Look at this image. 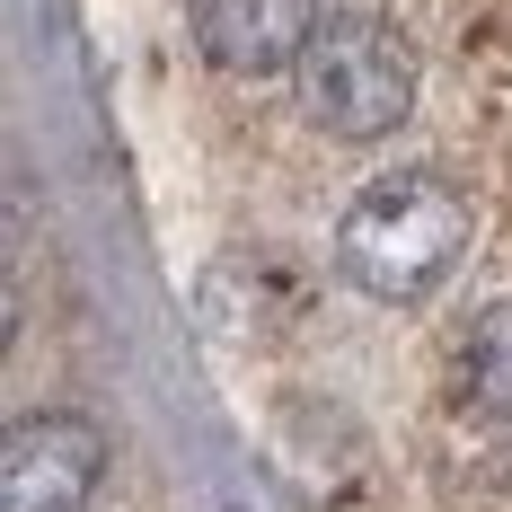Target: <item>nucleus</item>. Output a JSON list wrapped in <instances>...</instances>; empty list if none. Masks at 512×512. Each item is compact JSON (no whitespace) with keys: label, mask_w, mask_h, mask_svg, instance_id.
<instances>
[{"label":"nucleus","mask_w":512,"mask_h":512,"mask_svg":"<svg viewBox=\"0 0 512 512\" xmlns=\"http://www.w3.org/2000/svg\"><path fill=\"white\" fill-rule=\"evenodd\" d=\"M460 256H468V204L442 177H389V186L354 195V212L336 221V265L354 274V292L398 309L433 301Z\"/></svg>","instance_id":"obj_1"},{"label":"nucleus","mask_w":512,"mask_h":512,"mask_svg":"<svg viewBox=\"0 0 512 512\" xmlns=\"http://www.w3.org/2000/svg\"><path fill=\"white\" fill-rule=\"evenodd\" d=\"M292 89H301V115L327 142H380L415 106V62L380 18H327L309 36Z\"/></svg>","instance_id":"obj_2"},{"label":"nucleus","mask_w":512,"mask_h":512,"mask_svg":"<svg viewBox=\"0 0 512 512\" xmlns=\"http://www.w3.org/2000/svg\"><path fill=\"white\" fill-rule=\"evenodd\" d=\"M106 477V433L71 407L18 415L0 433V512H89Z\"/></svg>","instance_id":"obj_3"},{"label":"nucleus","mask_w":512,"mask_h":512,"mask_svg":"<svg viewBox=\"0 0 512 512\" xmlns=\"http://www.w3.org/2000/svg\"><path fill=\"white\" fill-rule=\"evenodd\" d=\"M195 18V45L204 62L239 71V80H265V71H301L309 36L327 27L318 0H186Z\"/></svg>","instance_id":"obj_4"},{"label":"nucleus","mask_w":512,"mask_h":512,"mask_svg":"<svg viewBox=\"0 0 512 512\" xmlns=\"http://www.w3.org/2000/svg\"><path fill=\"white\" fill-rule=\"evenodd\" d=\"M460 389L477 415H504L512 424V301H486L460 336Z\"/></svg>","instance_id":"obj_5"}]
</instances>
